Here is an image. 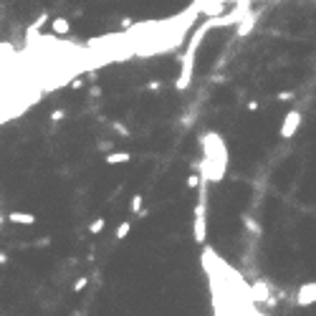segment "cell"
Returning <instances> with one entry per match:
<instances>
[{
	"mask_svg": "<svg viewBox=\"0 0 316 316\" xmlns=\"http://www.w3.org/2000/svg\"><path fill=\"white\" fill-rule=\"evenodd\" d=\"M86 283H89V278H86V276H81L79 281H74V286H71V288L79 293V291H84V288H86Z\"/></svg>",
	"mask_w": 316,
	"mask_h": 316,
	"instance_id": "18",
	"label": "cell"
},
{
	"mask_svg": "<svg viewBox=\"0 0 316 316\" xmlns=\"http://www.w3.org/2000/svg\"><path fill=\"white\" fill-rule=\"evenodd\" d=\"M129 230H132V223H129V220H124V223H121V225L116 228V233H114V238H116V240H124V238L129 235Z\"/></svg>",
	"mask_w": 316,
	"mask_h": 316,
	"instance_id": "14",
	"label": "cell"
},
{
	"mask_svg": "<svg viewBox=\"0 0 316 316\" xmlns=\"http://www.w3.org/2000/svg\"><path fill=\"white\" fill-rule=\"evenodd\" d=\"M203 162H200V180L205 182H220L225 177V170H228V152H225V144H223V137L210 132L203 137Z\"/></svg>",
	"mask_w": 316,
	"mask_h": 316,
	"instance_id": "1",
	"label": "cell"
},
{
	"mask_svg": "<svg viewBox=\"0 0 316 316\" xmlns=\"http://www.w3.org/2000/svg\"><path fill=\"white\" fill-rule=\"evenodd\" d=\"M190 8H193L195 13H203V16H208L210 21H215V18L225 16L228 3H223V0H218V3H215V0H210V3H208V0H198V3H193Z\"/></svg>",
	"mask_w": 316,
	"mask_h": 316,
	"instance_id": "4",
	"label": "cell"
},
{
	"mask_svg": "<svg viewBox=\"0 0 316 316\" xmlns=\"http://www.w3.org/2000/svg\"><path fill=\"white\" fill-rule=\"evenodd\" d=\"M132 160V152H109L106 154V165H127Z\"/></svg>",
	"mask_w": 316,
	"mask_h": 316,
	"instance_id": "10",
	"label": "cell"
},
{
	"mask_svg": "<svg viewBox=\"0 0 316 316\" xmlns=\"http://www.w3.org/2000/svg\"><path fill=\"white\" fill-rule=\"evenodd\" d=\"M8 220L16 223V225H33V223H36V215H33V213H11Z\"/></svg>",
	"mask_w": 316,
	"mask_h": 316,
	"instance_id": "11",
	"label": "cell"
},
{
	"mask_svg": "<svg viewBox=\"0 0 316 316\" xmlns=\"http://www.w3.org/2000/svg\"><path fill=\"white\" fill-rule=\"evenodd\" d=\"M142 205H144V195L137 193V195L132 198V203H129V210H132L134 215H139V213H142Z\"/></svg>",
	"mask_w": 316,
	"mask_h": 316,
	"instance_id": "12",
	"label": "cell"
},
{
	"mask_svg": "<svg viewBox=\"0 0 316 316\" xmlns=\"http://www.w3.org/2000/svg\"><path fill=\"white\" fill-rule=\"evenodd\" d=\"M248 291H250V301H256V303H268L271 301V288H268L266 281H253Z\"/></svg>",
	"mask_w": 316,
	"mask_h": 316,
	"instance_id": "7",
	"label": "cell"
},
{
	"mask_svg": "<svg viewBox=\"0 0 316 316\" xmlns=\"http://www.w3.org/2000/svg\"><path fill=\"white\" fill-rule=\"evenodd\" d=\"M104 228H106V220H104V218H96V220L89 225V233H91V235H99Z\"/></svg>",
	"mask_w": 316,
	"mask_h": 316,
	"instance_id": "16",
	"label": "cell"
},
{
	"mask_svg": "<svg viewBox=\"0 0 316 316\" xmlns=\"http://www.w3.org/2000/svg\"><path fill=\"white\" fill-rule=\"evenodd\" d=\"M198 205H195V223H193V238L198 245L205 243L208 238V182L200 180V187H198Z\"/></svg>",
	"mask_w": 316,
	"mask_h": 316,
	"instance_id": "2",
	"label": "cell"
},
{
	"mask_svg": "<svg viewBox=\"0 0 316 316\" xmlns=\"http://www.w3.org/2000/svg\"><path fill=\"white\" fill-rule=\"evenodd\" d=\"M243 225H245V228H248L253 235H261V225H258V223H256L250 215H243Z\"/></svg>",
	"mask_w": 316,
	"mask_h": 316,
	"instance_id": "13",
	"label": "cell"
},
{
	"mask_svg": "<svg viewBox=\"0 0 316 316\" xmlns=\"http://www.w3.org/2000/svg\"><path fill=\"white\" fill-rule=\"evenodd\" d=\"M301 121H303V114H301V109H291V111H286V116H283V124H281V137L283 139H291L296 132H298V127H301Z\"/></svg>",
	"mask_w": 316,
	"mask_h": 316,
	"instance_id": "5",
	"label": "cell"
},
{
	"mask_svg": "<svg viewBox=\"0 0 316 316\" xmlns=\"http://www.w3.org/2000/svg\"><path fill=\"white\" fill-rule=\"evenodd\" d=\"M13 53H16L13 43H0V61H8Z\"/></svg>",
	"mask_w": 316,
	"mask_h": 316,
	"instance_id": "15",
	"label": "cell"
},
{
	"mask_svg": "<svg viewBox=\"0 0 316 316\" xmlns=\"http://www.w3.org/2000/svg\"><path fill=\"white\" fill-rule=\"evenodd\" d=\"M263 316H271V313H263Z\"/></svg>",
	"mask_w": 316,
	"mask_h": 316,
	"instance_id": "26",
	"label": "cell"
},
{
	"mask_svg": "<svg viewBox=\"0 0 316 316\" xmlns=\"http://www.w3.org/2000/svg\"><path fill=\"white\" fill-rule=\"evenodd\" d=\"M147 89H149V91H162V84H160V81H149Z\"/></svg>",
	"mask_w": 316,
	"mask_h": 316,
	"instance_id": "22",
	"label": "cell"
},
{
	"mask_svg": "<svg viewBox=\"0 0 316 316\" xmlns=\"http://www.w3.org/2000/svg\"><path fill=\"white\" fill-rule=\"evenodd\" d=\"M296 303H298L301 308H306V306H313V303H316V281H308V283H301V286H298Z\"/></svg>",
	"mask_w": 316,
	"mask_h": 316,
	"instance_id": "6",
	"label": "cell"
},
{
	"mask_svg": "<svg viewBox=\"0 0 316 316\" xmlns=\"http://www.w3.org/2000/svg\"><path fill=\"white\" fill-rule=\"evenodd\" d=\"M71 86H74V89H81V86H84V81H81V79H74V84H71Z\"/></svg>",
	"mask_w": 316,
	"mask_h": 316,
	"instance_id": "23",
	"label": "cell"
},
{
	"mask_svg": "<svg viewBox=\"0 0 316 316\" xmlns=\"http://www.w3.org/2000/svg\"><path fill=\"white\" fill-rule=\"evenodd\" d=\"M111 127H114V129H116V132H119V134H121V137H129V129H127V127H124V124H121V121H114V124H111Z\"/></svg>",
	"mask_w": 316,
	"mask_h": 316,
	"instance_id": "19",
	"label": "cell"
},
{
	"mask_svg": "<svg viewBox=\"0 0 316 316\" xmlns=\"http://www.w3.org/2000/svg\"><path fill=\"white\" fill-rule=\"evenodd\" d=\"M195 51H187L185 48V53H182V58H180V76L175 79V89L177 91H187V86L193 84V71H195Z\"/></svg>",
	"mask_w": 316,
	"mask_h": 316,
	"instance_id": "3",
	"label": "cell"
},
{
	"mask_svg": "<svg viewBox=\"0 0 316 316\" xmlns=\"http://www.w3.org/2000/svg\"><path fill=\"white\" fill-rule=\"evenodd\" d=\"M293 96H296V91H281V94H278V101H291Z\"/></svg>",
	"mask_w": 316,
	"mask_h": 316,
	"instance_id": "20",
	"label": "cell"
},
{
	"mask_svg": "<svg viewBox=\"0 0 316 316\" xmlns=\"http://www.w3.org/2000/svg\"><path fill=\"white\" fill-rule=\"evenodd\" d=\"M6 261H8V256H6V253H0V263H6Z\"/></svg>",
	"mask_w": 316,
	"mask_h": 316,
	"instance_id": "25",
	"label": "cell"
},
{
	"mask_svg": "<svg viewBox=\"0 0 316 316\" xmlns=\"http://www.w3.org/2000/svg\"><path fill=\"white\" fill-rule=\"evenodd\" d=\"M91 96H101V89H99V86H91Z\"/></svg>",
	"mask_w": 316,
	"mask_h": 316,
	"instance_id": "24",
	"label": "cell"
},
{
	"mask_svg": "<svg viewBox=\"0 0 316 316\" xmlns=\"http://www.w3.org/2000/svg\"><path fill=\"white\" fill-rule=\"evenodd\" d=\"M51 31H53V36H69V31H71L69 18H53L51 21Z\"/></svg>",
	"mask_w": 316,
	"mask_h": 316,
	"instance_id": "9",
	"label": "cell"
},
{
	"mask_svg": "<svg viewBox=\"0 0 316 316\" xmlns=\"http://www.w3.org/2000/svg\"><path fill=\"white\" fill-rule=\"evenodd\" d=\"M256 21H258V16H256V11H250V13H248V16H245V18H243V21H240V23L235 26V33H238L240 38H245V36H248V33L253 31Z\"/></svg>",
	"mask_w": 316,
	"mask_h": 316,
	"instance_id": "8",
	"label": "cell"
},
{
	"mask_svg": "<svg viewBox=\"0 0 316 316\" xmlns=\"http://www.w3.org/2000/svg\"><path fill=\"white\" fill-rule=\"evenodd\" d=\"M187 187H190V190H195V187H200V175H198V172H193V175L187 177Z\"/></svg>",
	"mask_w": 316,
	"mask_h": 316,
	"instance_id": "17",
	"label": "cell"
},
{
	"mask_svg": "<svg viewBox=\"0 0 316 316\" xmlns=\"http://www.w3.org/2000/svg\"><path fill=\"white\" fill-rule=\"evenodd\" d=\"M64 116H66V111H64V109H56V111L51 114V121H61Z\"/></svg>",
	"mask_w": 316,
	"mask_h": 316,
	"instance_id": "21",
	"label": "cell"
}]
</instances>
